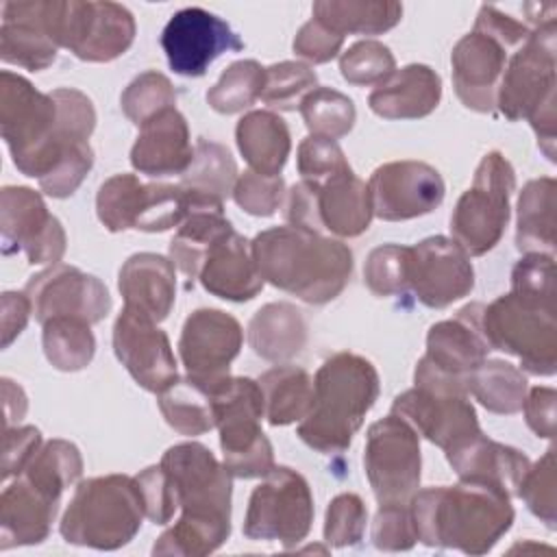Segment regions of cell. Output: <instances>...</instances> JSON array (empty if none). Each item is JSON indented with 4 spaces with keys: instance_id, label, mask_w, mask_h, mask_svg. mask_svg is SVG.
<instances>
[{
    "instance_id": "21",
    "label": "cell",
    "mask_w": 557,
    "mask_h": 557,
    "mask_svg": "<svg viewBox=\"0 0 557 557\" xmlns=\"http://www.w3.org/2000/svg\"><path fill=\"white\" fill-rule=\"evenodd\" d=\"M113 350L135 383L146 392L159 394L178 379L176 357L165 331L126 307L113 324Z\"/></svg>"
},
{
    "instance_id": "6",
    "label": "cell",
    "mask_w": 557,
    "mask_h": 557,
    "mask_svg": "<svg viewBox=\"0 0 557 557\" xmlns=\"http://www.w3.org/2000/svg\"><path fill=\"white\" fill-rule=\"evenodd\" d=\"M555 50L557 22L548 20L531 30L505 63L496 107L516 122L527 117L537 135L540 150L555 161Z\"/></svg>"
},
{
    "instance_id": "47",
    "label": "cell",
    "mask_w": 557,
    "mask_h": 557,
    "mask_svg": "<svg viewBox=\"0 0 557 557\" xmlns=\"http://www.w3.org/2000/svg\"><path fill=\"white\" fill-rule=\"evenodd\" d=\"M394 70H396V59L392 50L376 39L357 41L348 50H344L339 57V72L344 81L357 87L379 85Z\"/></svg>"
},
{
    "instance_id": "10",
    "label": "cell",
    "mask_w": 557,
    "mask_h": 557,
    "mask_svg": "<svg viewBox=\"0 0 557 557\" xmlns=\"http://www.w3.org/2000/svg\"><path fill=\"white\" fill-rule=\"evenodd\" d=\"M224 468L235 479L265 476L274 468L272 444L261 431L265 416L259 381L228 376L211 392Z\"/></svg>"
},
{
    "instance_id": "44",
    "label": "cell",
    "mask_w": 557,
    "mask_h": 557,
    "mask_svg": "<svg viewBox=\"0 0 557 557\" xmlns=\"http://www.w3.org/2000/svg\"><path fill=\"white\" fill-rule=\"evenodd\" d=\"M144 183L135 174H115L107 178L96 196V213L107 231H128L135 224Z\"/></svg>"
},
{
    "instance_id": "33",
    "label": "cell",
    "mask_w": 557,
    "mask_h": 557,
    "mask_svg": "<svg viewBox=\"0 0 557 557\" xmlns=\"http://www.w3.org/2000/svg\"><path fill=\"white\" fill-rule=\"evenodd\" d=\"M248 344L265 361H289L307 344V320L292 302H268L248 322Z\"/></svg>"
},
{
    "instance_id": "12",
    "label": "cell",
    "mask_w": 557,
    "mask_h": 557,
    "mask_svg": "<svg viewBox=\"0 0 557 557\" xmlns=\"http://www.w3.org/2000/svg\"><path fill=\"white\" fill-rule=\"evenodd\" d=\"M516 187L511 163L492 150L476 165L472 185L459 196L450 215L453 239L470 255L490 252L509 222V198Z\"/></svg>"
},
{
    "instance_id": "53",
    "label": "cell",
    "mask_w": 557,
    "mask_h": 557,
    "mask_svg": "<svg viewBox=\"0 0 557 557\" xmlns=\"http://www.w3.org/2000/svg\"><path fill=\"white\" fill-rule=\"evenodd\" d=\"M296 165H298V174L311 183H320L350 168L339 144L335 139L320 137V135H309L300 141Z\"/></svg>"
},
{
    "instance_id": "14",
    "label": "cell",
    "mask_w": 557,
    "mask_h": 557,
    "mask_svg": "<svg viewBox=\"0 0 557 557\" xmlns=\"http://www.w3.org/2000/svg\"><path fill=\"white\" fill-rule=\"evenodd\" d=\"M363 470L379 500L409 503L420 487V437L411 424L389 413L370 424L363 448Z\"/></svg>"
},
{
    "instance_id": "34",
    "label": "cell",
    "mask_w": 557,
    "mask_h": 557,
    "mask_svg": "<svg viewBox=\"0 0 557 557\" xmlns=\"http://www.w3.org/2000/svg\"><path fill=\"white\" fill-rule=\"evenodd\" d=\"M235 139L242 157L252 172L263 176H281L289 157L292 137L285 120L265 109L246 113L235 126Z\"/></svg>"
},
{
    "instance_id": "60",
    "label": "cell",
    "mask_w": 557,
    "mask_h": 557,
    "mask_svg": "<svg viewBox=\"0 0 557 557\" xmlns=\"http://www.w3.org/2000/svg\"><path fill=\"white\" fill-rule=\"evenodd\" d=\"M30 313L33 307L24 292L2 294V348H7L24 331Z\"/></svg>"
},
{
    "instance_id": "17",
    "label": "cell",
    "mask_w": 557,
    "mask_h": 557,
    "mask_svg": "<svg viewBox=\"0 0 557 557\" xmlns=\"http://www.w3.org/2000/svg\"><path fill=\"white\" fill-rule=\"evenodd\" d=\"M407 285L424 307L444 309L474 287L470 255L453 237H426L409 246Z\"/></svg>"
},
{
    "instance_id": "13",
    "label": "cell",
    "mask_w": 557,
    "mask_h": 557,
    "mask_svg": "<svg viewBox=\"0 0 557 557\" xmlns=\"http://www.w3.org/2000/svg\"><path fill=\"white\" fill-rule=\"evenodd\" d=\"M311 522L313 496L307 479L287 466H274L248 498L244 535L294 548L309 535Z\"/></svg>"
},
{
    "instance_id": "2",
    "label": "cell",
    "mask_w": 557,
    "mask_h": 557,
    "mask_svg": "<svg viewBox=\"0 0 557 557\" xmlns=\"http://www.w3.org/2000/svg\"><path fill=\"white\" fill-rule=\"evenodd\" d=\"M161 466L168 472L181 518L152 546V555L202 557L218 550L231 533V474L200 442L170 446Z\"/></svg>"
},
{
    "instance_id": "24",
    "label": "cell",
    "mask_w": 557,
    "mask_h": 557,
    "mask_svg": "<svg viewBox=\"0 0 557 557\" xmlns=\"http://www.w3.org/2000/svg\"><path fill=\"white\" fill-rule=\"evenodd\" d=\"M481 313L483 305L470 302L461 307L455 318L435 322L426 333V352L420 359L433 370L466 383V376L479 368L492 350L481 329Z\"/></svg>"
},
{
    "instance_id": "36",
    "label": "cell",
    "mask_w": 557,
    "mask_h": 557,
    "mask_svg": "<svg viewBox=\"0 0 557 557\" xmlns=\"http://www.w3.org/2000/svg\"><path fill=\"white\" fill-rule=\"evenodd\" d=\"M313 17L337 35H381L403 17V4L392 0H318Z\"/></svg>"
},
{
    "instance_id": "57",
    "label": "cell",
    "mask_w": 557,
    "mask_h": 557,
    "mask_svg": "<svg viewBox=\"0 0 557 557\" xmlns=\"http://www.w3.org/2000/svg\"><path fill=\"white\" fill-rule=\"evenodd\" d=\"M41 448V433L35 426H9L2 442V481L17 476Z\"/></svg>"
},
{
    "instance_id": "59",
    "label": "cell",
    "mask_w": 557,
    "mask_h": 557,
    "mask_svg": "<svg viewBox=\"0 0 557 557\" xmlns=\"http://www.w3.org/2000/svg\"><path fill=\"white\" fill-rule=\"evenodd\" d=\"M555 400L557 394L553 387H533L527 392L522 411L529 429L544 440L555 437Z\"/></svg>"
},
{
    "instance_id": "30",
    "label": "cell",
    "mask_w": 557,
    "mask_h": 557,
    "mask_svg": "<svg viewBox=\"0 0 557 557\" xmlns=\"http://www.w3.org/2000/svg\"><path fill=\"white\" fill-rule=\"evenodd\" d=\"M57 50L44 24V0L2 4L0 57L4 63L41 72L54 63Z\"/></svg>"
},
{
    "instance_id": "45",
    "label": "cell",
    "mask_w": 557,
    "mask_h": 557,
    "mask_svg": "<svg viewBox=\"0 0 557 557\" xmlns=\"http://www.w3.org/2000/svg\"><path fill=\"white\" fill-rule=\"evenodd\" d=\"M120 104H122L124 115L133 124L141 126L144 122H148L150 117L161 113L163 109L174 107L176 91L168 76H163L161 72L148 70L128 83V87L122 91Z\"/></svg>"
},
{
    "instance_id": "35",
    "label": "cell",
    "mask_w": 557,
    "mask_h": 557,
    "mask_svg": "<svg viewBox=\"0 0 557 557\" xmlns=\"http://www.w3.org/2000/svg\"><path fill=\"white\" fill-rule=\"evenodd\" d=\"M557 183L553 176H540L529 181L518 196V226L516 246L520 252L555 250V205Z\"/></svg>"
},
{
    "instance_id": "4",
    "label": "cell",
    "mask_w": 557,
    "mask_h": 557,
    "mask_svg": "<svg viewBox=\"0 0 557 557\" xmlns=\"http://www.w3.org/2000/svg\"><path fill=\"white\" fill-rule=\"evenodd\" d=\"M250 250L263 281L309 305L337 298L352 274V252L344 242L289 224L261 231Z\"/></svg>"
},
{
    "instance_id": "48",
    "label": "cell",
    "mask_w": 557,
    "mask_h": 557,
    "mask_svg": "<svg viewBox=\"0 0 557 557\" xmlns=\"http://www.w3.org/2000/svg\"><path fill=\"white\" fill-rule=\"evenodd\" d=\"M409 246L383 244L370 250L363 265V281L374 296H396L409 289L407 285Z\"/></svg>"
},
{
    "instance_id": "42",
    "label": "cell",
    "mask_w": 557,
    "mask_h": 557,
    "mask_svg": "<svg viewBox=\"0 0 557 557\" xmlns=\"http://www.w3.org/2000/svg\"><path fill=\"white\" fill-rule=\"evenodd\" d=\"M265 85V67L255 59L231 63L218 83L207 91V102L213 111L231 115L248 109L261 98Z\"/></svg>"
},
{
    "instance_id": "20",
    "label": "cell",
    "mask_w": 557,
    "mask_h": 557,
    "mask_svg": "<svg viewBox=\"0 0 557 557\" xmlns=\"http://www.w3.org/2000/svg\"><path fill=\"white\" fill-rule=\"evenodd\" d=\"M161 48L176 74L202 76L220 54L242 50L244 41L222 17L200 7H187L165 24Z\"/></svg>"
},
{
    "instance_id": "38",
    "label": "cell",
    "mask_w": 557,
    "mask_h": 557,
    "mask_svg": "<svg viewBox=\"0 0 557 557\" xmlns=\"http://www.w3.org/2000/svg\"><path fill=\"white\" fill-rule=\"evenodd\" d=\"M466 389L487 411L511 416L522 411L529 385L520 368L503 359H485L466 376Z\"/></svg>"
},
{
    "instance_id": "54",
    "label": "cell",
    "mask_w": 557,
    "mask_h": 557,
    "mask_svg": "<svg viewBox=\"0 0 557 557\" xmlns=\"http://www.w3.org/2000/svg\"><path fill=\"white\" fill-rule=\"evenodd\" d=\"M511 292L555 302V261L553 255L527 252L511 270Z\"/></svg>"
},
{
    "instance_id": "5",
    "label": "cell",
    "mask_w": 557,
    "mask_h": 557,
    "mask_svg": "<svg viewBox=\"0 0 557 557\" xmlns=\"http://www.w3.org/2000/svg\"><path fill=\"white\" fill-rule=\"evenodd\" d=\"M379 396V372L366 357L333 352L313 376V400L298 437L322 455L344 453Z\"/></svg>"
},
{
    "instance_id": "51",
    "label": "cell",
    "mask_w": 557,
    "mask_h": 557,
    "mask_svg": "<svg viewBox=\"0 0 557 557\" xmlns=\"http://www.w3.org/2000/svg\"><path fill=\"white\" fill-rule=\"evenodd\" d=\"M233 200L239 209L250 215L268 218L272 215L285 196V181L281 176H263L252 170L237 176L233 187Z\"/></svg>"
},
{
    "instance_id": "16",
    "label": "cell",
    "mask_w": 557,
    "mask_h": 557,
    "mask_svg": "<svg viewBox=\"0 0 557 557\" xmlns=\"http://www.w3.org/2000/svg\"><path fill=\"white\" fill-rule=\"evenodd\" d=\"M244 333L239 322L222 309H196L187 315L178 352L187 376L209 392L228 379V368L239 355Z\"/></svg>"
},
{
    "instance_id": "31",
    "label": "cell",
    "mask_w": 557,
    "mask_h": 557,
    "mask_svg": "<svg viewBox=\"0 0 557 557\" xmlns=\"http://www.w3.org/2000/svg\"><path fill=\"white\" fill-rule=\"evenodd\" d=\"M442 98L437 72L424 63L394 70L368 96L370 109L385 120H418L433 113Z\"/></svg>"
},
{
    "instance_id": "18",
    "label": "cell",
    "mask_w": 557,
    "mask_h": 557,
    "mask_svg": "<svg viewBox=\"0 0 557 557\" xmlns=\"http://www.w3.org/2000/svg\"><path fill=\"white\" fill-rule=\"evenodd\" d=\"M24 294L28 296L33 315L39 324L59 315L81 318L96 324L111 311L107 285L98 276L65 263H52L30 276Z\"/></svg>"
},
{
    "instance_id": "1",
    "label": "cell",
    "mask_w": 557,
    "mask_h": 557,
    "mask_svg": "<svg viewBox=\"0 0 557 557\" xmlns=\"http://www.w3.org/2000/svg\"><path fill=\"white\" fill-rule=\"evenodd\" d=\"M96 128L91 100L78 89L44 94L20 74H0V133L15 168L44 178Z\"/></svg>"
},
{
    "instance_id": "29",
    "label": "cell",
    "mask_w": 557,
    "mask_h": 557,
    "mask_svg": "<svg viewBox=\"0 0 557 557\" xmlns=\"http://www.w3.org/2000/svg\"><path fill=\"white\" fill-rule=\"evenodd\" d=\"M446 459L461 481L490 483L509 496H518V487L531 466L524 453L490 440L483 431L446 450Z\"/></svg>"
},
{
    "instance_id": "58",
    "label": "cell",
    "mask_w": 557,
    "mask_h": 557,
    "mask_svg": "<svg viewBox=\"0 0 557 557\" xmlns=\"http://www.w3.org/2000/svg\"><path fill=\"white\" fill-rule=\"evenodd\" d=\"M474 30L494 37L496 41H500L509 50V48L522 44L531 35L533 28H529L524 22H520V20L498 11L496 7L483 4L479 9L476 22H474Z\"/></svg>"
},
{
    "instance_id": "8",
    "label": "cell",
    "mask_w": 557,
    "mask_h": 557,
    "mask_svg": "<svg viewBox=\"0 0 557 557\" xmlns=\"http://www.w3.org/2000/svg\"><path fill=\"white\" fill-rule=\"evenodd\" d=\"M555 311V302L509 292L483 305L481 329L490 348L518 357L529 374L553 376L557 370Z\"/></svg>"
},
{
    "instance_id": "27",
    "label": "cell",
    "mask_w": 557,
    "mask_h": 557,
    "mask_svg": "<svg viewBox=\"0 0 557 557\" xmlns=\"http://www.w3.org/2000/svg\"><path fill=\"white\" fill-rule=\"evenodd\" d=\"M198 278L209 294L233 302L252 300L265 283L255 263L250 242L235 228L209 248Z\"/></svg>"
},
{
    "instance_id": "56",
    "label": "cell",
    "mask_w": 557,
    "mask_h": 557,
    "mask_svg": "<svg viewBox=\"0 0 557 557\" xmlns=\"http://www.w3.org/2000/svg\"><path fill=\"white\" fill-rule=\"evenodd\" d=\"M342 44H344L342 35L333 33L322 22L311 17L309 22H305L298 28L292 46L298 57H302L311 63H326L339 54Z\"/></svg>"
},
{
    "instance_id": "49",
    "label": "cell",
    "mask_w": 557,
    "mask_h": 557,
    "mask_svg": "<svg viewBox=\"0 0 557 557\" xmlns=\"http://www.w3.org/2000/svg\"><path fill=\"white\" fill-rule=\"evenodd\" d=\"M366 520L368 509L357 494H337L326 507L324 542L335 548L359 544L366 531Z\"/></svg>"
},
{
    "instance_id": "37",
    "label": "cell",
    "mask_w": 557,
    "mask_h": 557,
    "mask_svg": "<svg viewBox=\"0 0 557 557\" xmlns=\"http://www.w3.org/2000/svg\"><path fill=\"white\" fill-rule=\"evenodd\" d=\"M265 418L272 426L300 422L313 400V379L298 366H276L259 379Z\"/></svg>"
},
{
    "instance_id": "46",
    "label": "cell",
    "mask_w": 557,
    "mask_h": 557,
    "mask_svg": "<svg viewBox=\"0 0 557 557\" xmlns=\"http://www.w3.org/2000/svg\"><path fill=\"white\" fill-rule=\"evenodd\" d=\"M315 72L300 61H281L265 67V85L261 100L281 111H294L302 98L315 89Z\"/></svg>"
},
{
    "instance_id": "11",
    "label": "cell",
    "mask_w": 557,
    "mask_h": 557,
    "mask_svg": "<svg viewBox=\"0 0 557 557\" xmlns=\"http://www.w3.org/2000/svg\"><path fill=\"white\" fill-rule=\"evenodd\" d=\"M44 24L59 48L89 63L124 54L135 39V17L117 2L44 0Z\"/></svg>"
},
{
    "instance_id": "41",
    "label": "cell",
    "mask_w": 557,
    "mask_h": 557,
    "mask_svg": "<svg viewBox=\"0 0 557 557\" xmlns=\"http://www.w3.org/2000/svg\"><path fill=\"white\" fill-rule=\"evenodd\" d=\"M237 176L235 159L222 144L198 139L194 146L191 165L185 170V174H181V185L196 194L224 200L233 194Z\"/></svg>"
},
{
    "instance_id": "19",
    "label": "cell",
    "mask_w": 557,
    "mask_h": 557,
    "mask_svg": "<svg viewBox=\"0 0 557 557\" xmlns=\"http://www.w3.org/2000/svg\"><path fill=\"white\" fill-rule=\"evenodd\" d=\"M368 189L372 213L385 222L426 215L442 205L446 194L442 174L433 165L413 159L379 165L368 181Z\"/></svg>"
},
{
    "instance_id": "52",
    "label": "cell",
    "mask_w": 557,
    "mask_h": 557,
    "mask_svg": "<svg viewBox=\"0 0 557 557\" xmlns=\"http://www.w3.org/2000/svg\"><path fill=\"white\" fill-rule=\"evenodd\" d=\"M372 542L379 550H409L418 542L409 503H385L372 522Z\"/></svg>"
},
{
    "instance_id": "9",
    "label": "cell",
    "mask_w": 557,
    "mask_h": 557,
    "mask_svg": "<svg viewBox=\"0 0 557 557\" xmlns=\"http://www.w3.org/2000/svg\"><path fill=\"white\" fill-rule=\"evenodd\" d=\"M392 413L444 453L481 433L466 383L440 374L422 359L416 363L413 387L394 398Z\"/></svg>"
},
{
    "instance_id": "7",
    "label": "cell",
    "mask_w": 557,
    "mask_h": 557,
    "mask_svg": "<svg viewBox=\"0 0 557 557\" xmlns=\"http://www.w3.org/2000/svg\"><path fill=\"white\" fill-rule=\"evenodd\" d=\"M144 516L135 476H94L76 485L59 531L70 544L115 550L137 535Z\"/></svg>"
},
{
    "instance_id": "26",
    "label": "cell",
    "mask_w": 557,
    "mask_h": 557,
    "mask_svg": "<svg viewBox=\"0 0 557 557\" xmlns=\"http://www.w3.org/2000/svg\"><path fill=\"white\" fill-rule=\"evenodd\" d=\"M305 181V178H302ZM318 231L337 237H357L368 231L372 220V200L368 183L352 168H346L320 183H311Z\"/></svg>"
},
{
    "instance_id": "39",
    "label": "cell",
    "mask_w": 557,
    "mask_h": 557,
    "mask_svg": "<svg viewBox=\"0 0 557 557\" xmlns=\"http://www.w3.org/2000/svg\"><path fill=\"white\" fill-rule=\"evenodd\" d=\"M159 409L165 422L181 435H202L215 426L213 398L207 387L178 376L163 392H159Z\"/></svg>"
},
{
    "instance_id": "3",
    "label": "cell",
    "mask_w": 557,
    "mask_h": 557,
    "mask_svg": "<svg viewBox=\"0 0 557 557\" xmlns=\"http://www.w3.org/2000/svg\"><path fill=\"white\" fill-rule=\"evenodd\" d=\"M418 540L426 546L483 555L511 529V496L490 483L461 481L416 490L409 498Z\"/></svg>"
},
{
    "instance_id": "55",
    "label": "cell",
    "mask_w": 557,
    "mask_h": 557,
    "mask_svg": "<svg viewBox=\"0 0 557 557\" xmlns=\"http://www.w3.org/2000/svg\"><path fill=\"white\" fill-rule=\"evenodd\" d=\"M135 481L139 487L146 518H150L154 524H168L178 507V500L163 466L159 463L141 470L139 474H135Z\"/></svg>"
},
{
    "instance_id": "32",
    "label": "cell",
    "mask_w": 557,
    "mask_h": 557,
    "mask_svg": "<svg viewBox=\"0 0 557 557\" xmlns=\"http://www.w3.org/2000/svg\"><path fill=\"white\" fill-rule=\"evenodd\" d=\"M191 211L181 222L176 235L170 242V261L187 278H198L200 265L209 248L233 226L224 218L222 200L191 191Z\"/></svg>"
},
{
    "instance_id": "28",
    "label": "cell",
    "mask_w": 557,
    "mask_h": 557,
    "mask_svg": "<svg viewBox=\"0 0 557 557\" xmlns=\"http://www.w3.org/2000/svg\"><path fill=\"white\" fill-rule=\"evenodd\" d=\"M117 289L126 309L159 324L174 307V263L154 252H135L120 268Z\"/></svg>"
},
{
    "instance_id": "22",
    "label": "cell",
    "mask_w": 557,
    "mask_h": 557,
    "mask_svg": "<svg viewBox=\"0 0 557 557\" xmlns=\"http://www.w3.org/2000/svg\"><path fill=\"white\" fill-rule=\"evenodd\" d=\"M61 494L59 487L22 470L0 496V550L44 542Z\"/></svg>"
},
{
    "instance_id": "50",
    "label": "cell",
    "mask_w": 557,
    "mask_h": 557,
    "mask_svg": "<svg viewBox=\"0 0 557 557\" xmlns=\"http://www.w3.org/2000/svg\"><path fill=\"white\" fill-rule=\"evenodd\" d=\"M518 496L527 503L533 516L546 522L548 529H555L557 505H555V450L553 448H548L535 466H529L518 487Z\"/></svg>"
},
{
    "instance_id": "61",
    "label": "cell",
    "mask_w": 557,
    "mask_h": 557,
    "mask_svg": "<svg viewBox=\"0 0 557 557\" xmlns=\"http://www.w3.org/2000/svg\"><path fill=\"white\" fill-rule=\"evenodd\" d=\"M2 398H4V429H9L13 422H20L26 413V394L24 389L11 381V379H2Z\"/></svg>"
},
{
    "instance_id": "15",
    "label": "cell",
    "mask_w": 557,
    "mask_h": 557,
    "mask_svg": "<svg viewBox=\"0 0 557 557\" xmlns=\"http://www.w3.org/2000/svg\"><path fill=\"white\" fill-rule=\"evenodd\" d=\"M2 252H24L28 263H59L65 252V231L48 211L39 191L7 185L0 194Z\"/></svg>"
},
{
    "instance_id": "23",
    "label": "cell",
    "mask_w": 557,
    "mask_h": 557,
    "mask_svg": "<svg viewBox=\"0 0 557 557\" xmlns=\"http://www.w3.org/2000/svg\"><path fill=\"white\" fill-rule=\"evenodd\" d=\"M505 63L507 48L485 33L472 30L455 44L450 52L453 87L463 107L479 113L494 111Z\"/></svg>"
},
{
    "instance_id": "43",
    "label": "cell",
    "mask_w": 557,
    "mask_h": 557,
    "mask_svg": "<svg viewBox=\"0 0 557 557\" xmlns=\"http://www.w3.org/2000/svg\"><path fill=\"white\" fill-rule=\"evenodd\" d=\"M298 111L311 135L329 139H339L348 135L357 120V109L352 100L333 87L311 89L302 98Z\"/></svg>"
},
{
    "instance_id": "25",
    "label": "cell",
    "mask_w": 557,
    "mask_h": 557,
    "mask_svg": "<svg viewBox=\"0 0 557 557\" xmlns=\"http://www.w3.org/2000/svg\"><path fill=\"white\" fill-rule=\"evenodd\" d=\"M194 146L185 115L176 109H163L139 126L131 148V163L139 174L161 178L185 174L191 165Z\"/></svg>"
},
{
    "instance_id": "40",
    "label": "cell",
    "mask_w": 557,
    "mask_h": 557,
    "mask_svg": "<svg viewBox=\"0 0 557 557\" xmlns=\"http://www.w3.org/2000/svg\"><path fill=\"white\" fill-rule=\"evenodd\" d=\"M41 344L46 359L61 372H78L87 368L96 352L91 324L81 318L59 315L41 324Z\"/></svg>"
}]
</instances>
